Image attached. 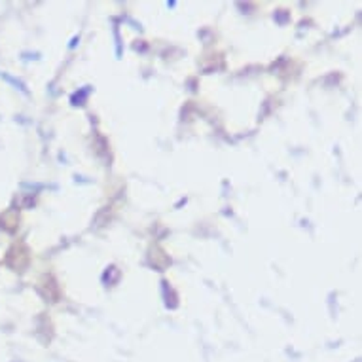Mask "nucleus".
I'll return each instance as SVG.
<instances>
[]
</instances>
